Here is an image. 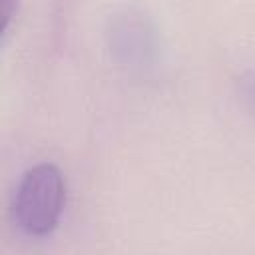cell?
Returning a JSON list of instances; mask_svg holds the SVG:
<instances>
[{
    "mask_svg": "<svg viewBox=\"0 0 255 255\" xmlns=\"http://www.w3.org/2000/svg\"><path fill=\"white\" fill-rule=\"evenodd\" d=\"M14 6L16 0H2V16H4V30L10 26V20L14 16Z\"/></svg>",
    "mask_w": 255,
    "mask_h": 255,
    "instance_id": "obj_2",
    "label": "cell"
},
{
    "mask_svg": "<svg viewBox=\"0 0 255 255\" xmlns=\"http://www.w3.org/2000/svg\"><path fill=\"white\" fill-rule=\"evenodd\" d=\"M66 201V183L52 163L30 167L14 193L16 223L30 235H48L60 221Z\"/></svg>",
    "mask_w": 255,
    "mask_h": 255,
    "instance_id": "obj_1",
    "label": "cell"
}]
</instances>
